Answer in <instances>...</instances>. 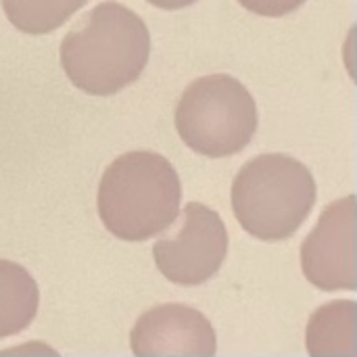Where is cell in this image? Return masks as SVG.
Returning a JSON list of instances; mask_svg holds the SVG:
<instances>
[{
    "mask_svg": "<svg viewBox=\"0 0 357 357\" xmlns=\"http://www.w3.org/2000/svg\"><path fill=\"white\" fill-rule=\"evenodd\" d=\"M305 347L312 356H356V303L333 301L314 312Z\"/></svg>",
    "mask_w": 357,
    "mask_h": 357,
    "instance_id": "cell-9",
    "label": "cell"
},
{
    "mask_svg": "<svg viewBox=\"0 0 357 357\" xmlns=\"http://www.w3.org/2000/svg\"><path fill=\"white\" fill-rule=\"evenodd\" d=\"M176 130L199 155L241 153L257 130V105L251 92L224 73L195 79L176 107Z\"/></svg>",
    "mask_w": 357,
    "mask_h": 357,
    "instance_id": "cell-4",
    "label": "cell"
},
{
    "mask_svg": "<svg viewBox=\"0 0 357 357\" xmlns=\"http://www.w3.org/2000/svg\"><path fill=\"white\" fill-rule=\"evenodd\" d=\"M241 6L247 10L261 15V17H284L299 6H303L307 0H238Z\"/></svg>",
    "mask_w": 357,
    "mask_h": 357,
    "instance_id": "cell-11",
    "label": "cell"
},
{
    "mask_svg": "<svg viewBox=\"0 0 357 357\" xmlns=\"http://www.w3.org/2000/svg\"><path fill=\"white\" fill-rule=\"evenodd\" d=\"M146 2H151L153 6L163 8V10H178V8H186V6L195 4L197 0H146Z\"/></svg>",
    "mask_w": 357,
    "mask_h": 357,
    "instance_id": "cell-12",
    "label": "cell"
},
{
    "mask_svg": "<svg viewBox=\"0 0 357 357\" xmlns=\"http://www.w3.org/2000/svg\"><path fill=\"white\" fill-rule=\"evenodd\" d=\"M182 184L174 165L159 153L132 151L117 157L98 184V218L128 243L165 232L178 218Z\"/></svg>",
    "mask_w": 357,
    "mask_h": 357,
    "instance_id": "cell-2",
    "label": "cell"
},
{
    "mask_svg": "<svg viewBox=\"0 0 357 357\" xmlns=\"http://www.w3.org/2000/svg\"><path fill=\"white\" fill-rule=\"evenodd\" d=\"M318 188L312 172L282 153H268L243 165L232 182V211L257 241L291 238L312 213Z\"/></svg>",
    "mask_w": 357,
    "mask_h": 357,
    "instance_id": "cell-3",
    "label": "cell"
},
{
    "mask_svg": "<svg viewBox=\"0 0 357 357\" xmlns=\"http://www.w3.org/2000/svg\"><path fill=\"white\" fill-rule=\"evenodd\" d=\"M228 253V230L218 211L188 203L176 236L155 243L153 257L159 272L174 284L197 287L218 274Z\"/></svg>",
    "mask_w": 357,
    "mask_h": 357,
    "instance_id": "cell-5",
    "label": "cell"
},
{
    "mask_svg": "<svg viewBox=\"0 0 357 357\" xmlns=\"http://www.w3.org/2000/svg\"><path fill=\"white\" fill-rule=\"evenodd\" d=\"M305 278L320 291H356V197L331 203L301 245Z\"/></svg>",
    "mask_w": 357,
    "mask_h": 357,
    "instance_id": "cell-6",
    "label": "cell"
},
{
    "mask_svg": "<svg viewBox=\"0 0 357 357\" xmlns=\"http://www.w3.org/2000/svg\"><path fill=\"white\" fill-rule=\"evenodd\" d=\"M40 305V291L31 274L15 264L0 259V339L25 331Z\"/></svg>",
    "mask_w": 357,
    "mask_h": 357,
    "instance_id": "cell-8",
    "label": "cell"
},
{
    "mask_svg": "<svg viewBox=\"0 0 357 357\" xmlns=\"http://www.w3.org/2000/svg\"><path fill=\"white\" fill-rule=\"evenodd\" d=\"M136 356H215L211 322L195 307L165 303L138 318L130 335Z\"/></svg>",
    "mask_w": 357,
    "mask_h": 357,
    "instance_id": "cell-7",
    "label": "cell"
},
{
    "mask_svg": "<svg viewBox=\"0 0 357 357\" xmlns=\"http://www.w3.org/2000/svg\"><path fill=\"white\" fill-rule=\"evenodd\" d=\"M88 0H2L8 21L23 33L42 36L61 27Z\"/></svg>",
    "mask_w": 357,
    "mask_h": 357,
    "instance_id": "cell-10",
    "label": "cell"
},
{
    "mask_svg": "<svg viewBox=\"0 0 357 357\" xmlns=\"http://www.w3.org/2000/svg\"><path fill=\"white\" fill-rule=\"evenodd\" d=\"M151 56L146 23L119 2H100L61 44V65L71 84L109 96L140 77Z\"/></svg>",
    "mask_w": 357,
    "mask_h": 357,
    "instance_id": "cell-1",
    "label": "cell"
}]
</instances>
